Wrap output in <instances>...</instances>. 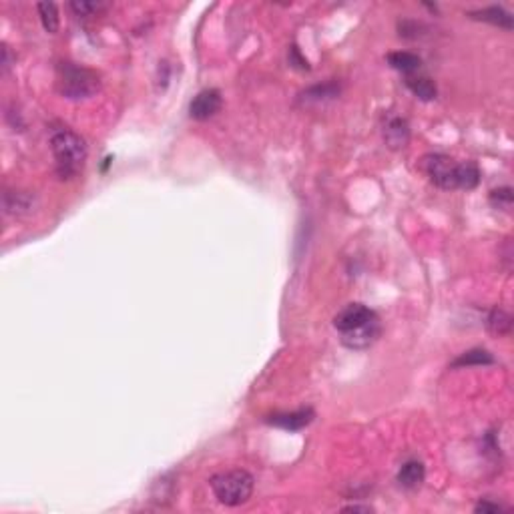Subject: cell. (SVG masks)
<instances>
[{
    "label": "cell",
    "mask_w": 514,
    "mask_h": 514,
    "mask_svg": "<svg viewBox=\"0 0 514 514\" xmlns=\"http://www.w3.org/2000/svg\"><path fill=\"white\" fill-rule=\"evenodd\" d=\"M333 328L340 342L349 349H368L378 342L381 322L374 310L364 303H348L333 317Z\"/></svg>",
    "instance_id": "obj_1"
},
{
    "label": "cell",
    "mask_w": 514,
    "mask_h": 514,
    "mask_svg": "<svg viewBox=\"0 0 514 514\" xmlns=\"http://www.w3.org/2000/svg\"><path fill=\"white\" fill-rule=\"evenodd\" d=\"M50 151L56 163V175L61 179H73L83 171L89 157L86 141L70 129H56L50 135Z\"/></svg>",
    "instance_id": "obj_2"
},
{
    "label": "cell",
    "mask_w": 514,
    "mask_h": 514,
    "mask_svg": "<svg viewBox=\"0 0 514 514\" xmlns=\"http://www.w3.org/2000/svg\"><path fill=\"white\" fill-rule=\"evenodd\" d=\"M209 486L213 490V497L217 502H221L223 506H241L245 504L251 494H253V486L255 481L243 468H233V470H223L211 476Z\"/></svg>",
    "instance_id": "obj_3"
},
{
    "label": "cell",
    "mask_w": 514,
    "mask_h": 514,
    "mask_svg": "<svg viewBox=\"0 0 514 514\" xmlns=\"http://www.w3.org/2000/svg\"><path fill=\"white\" fill-rule=\"evenodd\" d=\"M59 91L70 100L91 99L100 89L99 75L77 63H61L59 68Z\"/></svg>",
    "instance_id": "obj_4"
},
{
    "label": "cell",
    "mask_w": 514,
    "mask_h": 514,
    "mask_svg": "<svg viewBox=\"0 0 514 514\" xmlns=\"http://www.w3.org/2000/svg\"><path fill=\"white\" fill-rule=\"evenodd\" d=\"M422 171L440 189H458V163L444 153H428L422 157Z\"/></svg>",
    "instance_id": "obj_5"
},
{
    "label": "cell",
    "mask_w": 514,
    "mask_h": 514,
    "mask_svg": "<svg viewBox=\"0 0 514 514\" xmlns=\"http://www.w3.org/2000/svg\"><path fill=\"white\" fill-rule=\"evenodd\" d=\"M221 105H223V99H221V93L217 89H203L191 100L189 115L195 121H207L219 113Z\"/></svg>",
    "instance_id": "obj_6"
},
{
    "label": "cell",
    "mask_w": 514,
    "mask_h": 514,
    "mask_svg": "<svg viewBox=\"0 0 514 514\" xmlns=\"http://www.w3.org/2000/svg\"><path fill=\"white\" fill-rule=\"evenodd\" d=\"M381 133H384V141L390 149H404L410 141V125L402 116H388Z\"/></svg>",
    "instance_id": "obj_7"
},
{
    "label": "cell",
    "mask_w": 514,
    "mask_h": 514,
    "mask_svg": "<svg viewBox=\"0 0 514 514\" xmlns=\"http://www.w3.org/2000/svg\"><path fill=\"white\" fill-rule=\"evenodd\" d=\"M312 420H314V410L312 408H301V410H296V412H283V414H273L267 418V422L271 426H278V428L289 432H298L301 428H305Z\"/></svg>",
    "instance_id": "obj_8"
},
{
    "label": "cell",
    "mask_w": 514,
    "mask_h": 514,
    "mask_svg": "<svg viewBox=\"0 0 514 514\" xmlns=\"http://www.w3.org/2000/svg\"><path fill=\"white\" fill-rule=\"evenodd\" d=\"M424 478H426V468H424V464L420 460H408V462H404V464L400 466L398 476H396L400 486L406 488V490H416L424 482Z\"/></svg>",
    "instance_id": "obj_9"
},
{
    "label": "cell",
    "mask_w": 514,
    "mask_h": 514,
    "mask_svg": "<svg viewBox=\"0 0 514 514\" xmlns=\"http://www.w3.org/2000/svg\"><path fill=\"white\" fill-rule=\"evenodd\" d=\"M468 17L482 20V22H490V24L506 29V31H513L514 29L513 15L506 13L502 6H488V8H482V10H472V13H468Z\"/></svg>",
    "instance_id": "obj_10"
},
{
    "label": "cell",
    "mask_w": 514,
    "mask_h": 514,
    "mask_svg": "<svg viewBox=\"0 0 514 514\" xmlns=\"http://www.w3.org/2000/svg\"><path fill=\"white\" fill-rule=\"evenodd\" d=\"M386 61H388L390 67L396 68V70H402V73H406V75L416 73L418 68L422 67V59H420L418 54H414V52H408V50L390 52V54L386 56Z\"/></svg>",
    "instance_id": "obj_11"
},
{
    "label": "cell",
    "mask_w": 514,
    "mask_h": 514,
    "mask_svg": "<svg viewBox=\"0 0 514 514\" xmlns=\"http://www.w3.org/2000/svg\"><path fill=\"white\" fill-rule=\"evenodd\" d=\"M406 86L412 91L416 99L420 100H434L436 95H438V89H436V83L432 81L430 77H408L406 79Z\"/></svg>",
    "instance_id": "obj_12"
},
{
    "label": "cell",
    "mask_w": 514,
    "mask_h": 514,
    "mask_svg": "<svg viewBox=\"0 0 514 514\" xmlns=\"http://www.w3.org/2000/svg\"><path fill=\"white\" fill-rule=\"evenodd\" d=\"M481 183V169L472 161L458 163V189H474Z\"/></svg>",
    "instance_id": "obj_13"
},
{
    "label": "cell",
    "mask_w": 514,
    "mask_h": 514,
    "mask_svg": "<svg viewBox=\"0 0 514 514\" xmlns=\"http://www.w3.org/2000/svg\"><path fill=\"white\" fill-rule=\"evenodd\" d=\"M486 328H488L492 333H497V335H506V333L513 330V317H511V314H506L504 310L494 308V310L488 314Z\"/></svg>",
    "instance_id": "obj_14"
},
{
    "label": "cell",
    "mask_w": 514,
    "mask_h": 514,
    "mask_svg": "<svg viewBox=\"0 0 514 514\" xmlns=\"http://www.w3.org/2000/svg\"><path fill=\"white\" fill-rule=\"evenodd\" d=\"M494 364V358L486 352V349H470L464 352L460 358H456L452 362V368H468V365H488Z\"/></svg>",
    "instance_id": "obj_15"
},
{
    "label": "cell",
    "mask_w": 514,
    "mask_h": 514,
    "mask_svg": "<svg viewBox=\"0 0 514 514\" xmlns=\"http://www.w3.org/2000/svg\"><path fill=\"white\" fill-rule=\"evenodd\" d=\"M36 10H38V17L40 22L45 27V31L50 34H54L59 31V10H56V4L54 2H38L36 4Z\"/></svg>",
    "instance_id": "obj_16"
},
{
    "label": "cell",
    "mask_w": 514,
    "mask_h": 514,
    "mask_svg": "<svg viewBox=\"0 0 514 514\" xmlns=\"http://www.w3.org/2000/svg\"><path fill=\"white\" fill-rule=\"evenodd\" d=\"M31 209V197L27 193H4V211L10 216H20Z\"/></svg>",
    "instance_id": "obj_17"
},
{
    "label": "cell",
    "mask_w": 514,
    "mask_h": 514,
    "mask_svg": "<svg viewBox=\"0 0 514 514\" xmlns=\"http://www.w3.org/2000/svg\"><path fill=\"white\" fill-rule=\"evenodd\" d=\"M513 201H514V193L511 187H500V189L490 191V205H492V207H497V209L511 211V209H513Z\"/></svg>",
    "instance_id": "obj_18"
},
{
    "label": "cell",
    "mask_w": 514,
    "mask_h": 514,
    "mask_svg": "<svg viewBox=\"0 0 514 514\" xmlns=\"http://www.w3.org/2000/svg\"><path fill=\"white\" fill-rule=\"evenodd\" d=\"M70 8H73L79 17H91V15L99 13L100 8H107V4H103V2H73Z\"/></svg>",
    "instance_id": "obj_19"
},
{
    "label": "cell",
    "mask_w": 514,
    "mask_h": 514,
    "mask_svg": "<svg viewBox=\"0 0 514 514\" xmlns=\"http://www.w3.org/2000/svg\"><path fill=\"white\" fill-rule=\"evenodd\" d=\"M504 511H508L506 506H502V504H498V502H490V500H481L476 506H474V513H504Z\"/></svg>",
    "instance_id": "obj_20"
},
{
    "label": "cell",
    "mask_w": 514,
    "mask_h": 514,
    "mask_svg": "<svg viewBox=\"0 0 514 514\" xmlns=\"http://www.w3.org/2000/svg\"><path fill=\"white\" fill-rule=\"evenodd\" d=\"M2 54H4V59H2V73H8V68H10V50H8L6 45L2 47Z\"/></svg>",
    "instance_id": "obj_21"
},
{
    "label": "cell",
    "mask_w": 514,
    "mask_h": 514,
    "mask_svg": "<svg viewBox=\"0 0 514 514\" xmlns=\"http://www.w3.org/2000/svg\"><path fill=\"white\" fill-rule=\"evenodd\" d=\"M344 513H372V506H360V504H352L346 506Z\"/></svg>",
    "instance_id": "obj_22"
}]
</instances>
